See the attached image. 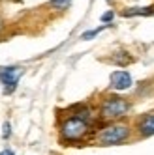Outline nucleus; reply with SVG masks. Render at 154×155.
I'll return each mask as SVG.
<instances>
[{"mask_svg":"<svg viewBox=\"0 0 154 155\" xmlns=\"http://www.w3.org/2000/svg\"><path fill=\"white\" fill-rule=\"evenodd\" d=\"M89 127H90V121H86L79 114H73L60 125V137H62V140L77 142L89 133Z\"/></svg>","mask_w":154,"mask_h":155,"instance_id":"nucleus-1","label":"nucleus"},{"mask_svg":"<svg viewBox=\"0 0 154 155\" xmlns=\"http://www.w3.org/2000/svg\"><path fill=\"white\" fill-rule=\"evenodd\" d=\"M128 137H130V129H128V125H122V124H111V125L103 127V129L96 135V142L100 144V146H115V144L124 142Z\"/></svg>","mask_w":154,"mask_h":155,"instance_id":"nucleus-2","label":"nucleus"},{"mask_svg":"<svg viewBox=\"0 0 154 155\" xmlns=\"http://www.w3.org/2000/svg\"><path fill=\"white\" fill-rule=\"evenodd\" d=\"M128 110H130V103L126 99H122V97H107L102 103L100 114H102L103 120H117V118H122Z\"/></svg>","mask_w":154,"mask_h":155,"instance_id":"nucleus-3","label":"nucleus"},{"mask_svg":"<svg viewBox=\"0 0 154 155\" xmlns=\"http://www.w3.org/2000/svg\"><path fill=\"white\" fill-rule=\"evenodd\" d=\"M21 77V68H0V82L6 94H13Z\"/></svg>","mask_w":154,"mask_h":155,"instance_id":"nucleus-4","label":"nucleus"},{"mask_svg":"<svg viewBox=\"0 0 154 155\" xmlns=\"http://www.w3.org/2000/svg\"><path fill=\"white\" fill-rule=\"evenodd\" d=\"M111 86L115 90H128L131 86V77L128 71H115L111 75Z\"/></svg>","mask_w":154,"mask_h":155,"instance_id":"nucleus-5","label":"nucleus"},{"mask_svg":"<svg viewBox=\"0 0 154 155\" xmlns=\"http://www.w3.org/2000/svg\"><path fill=\"white\" fill-rule=\"evenodd\" d=\"M139 133H141L143 137H152L154 135V114H150V116H147V118L141 120Z\"/></svg>","mask_w":154,"mask_h":155,"instance_id":"nucleus-6","label":"nucleus"},{"mask_svg":"<svg viewBox=\"0 0 154 155\" xmlns=\"http://www.w3.org/2000/svg\"><path fill=\"white\" fill-rule=\"evenodd\" d=\"M154 13V8H135V9H128L124 12V17H134V15H150Z\"/></svg>","mask_w":154,"mask_h":155,"instance_id":"nucleus-7","label":"nucleus"},{"mask_svg":"<svg viewBox=\"0 0 154 155\" xmlns=\"http://www.w3.org/2000/svg\"><path fill=\"white\" fill-rule=\"evenodd\" d=\"M105 26H100V28H94V30H90V32H85V34L81 36L83 39H90V38H94V36H98V34H100V32L103 30Z\"/></svg>","mask_w":154,"mask_h":155,"instance_id":"nucleus-8","label":"nucleus"},{"mask_svg":"<svg viewBox=\"0 0 154 155\" xmlns=\"http://www.w3.org/2000/svg\"><path fill=\"white\" fill-rule=\"evenodd\" d=\"M68 4H70V0H53V2H51L53 8H62V9L68 6Z\"/></svg>","mask_w":154,"mask_h":155,"instance_id":"nucleus-9","label":"nucleus"},{"mask_svg":"<svg viewBox=\"0 0 154 155\" xmlns=\"http://www.w3.org/2000/svg\"><path fill=\"white\" fill-rule=\"evenodd\" d=\"M113 19V12H109V13H105L103 17H102V21H103V23H107V21H111Z\"/></svg>","mask_w":154,"mask_h":155,"instance_id":"nucleus-10","label":"nucleus"},{"mask_svg":"<svg viewBox=\"0 0 154 155\" xmlns=\"http://www.w3.org/2000/svg\"><path fill=\"white\" fill-rule=\"evenodd\" d=\"M8 137H9V125L6 124L4 125V138H8Z\"/></svg>","mask_w":154,"mask_h":155,"instance_id":"nucleus-11","label":"nucleus"},{"mask_svg":"<svg viewBox=\"0 0 154 155\" xmlns=\"http://www.w3.org/2000/svg\"><path fill=\"white\" fill-rule=\"evenodd\" d=\"M0 155H15L12 150H6V151H2V153H0Z\"/></svg>","mask_w":154,"mask_h":155,"instance_id":"nucleus-12","label":"nucleus"}]
</instances>
